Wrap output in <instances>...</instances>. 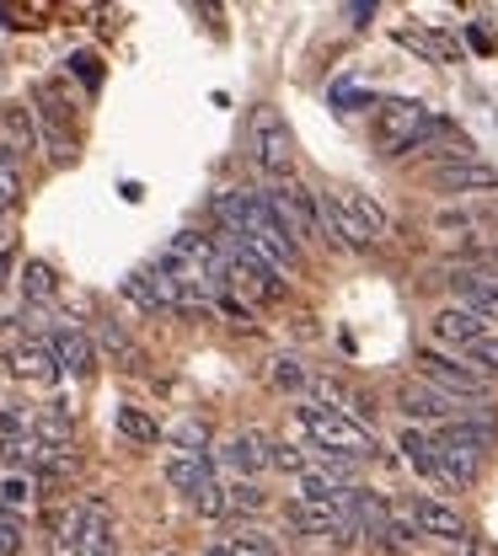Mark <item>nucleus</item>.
<instances>
[{
    "label": "nucleus",
    "mask_w": 498,
    "mask_h": 556,
    "mask_svg": "<svg viewBox=\"0 0 498 556\" xmlns=\"http://www.w3.org/2000/svg\"><path fill=\"white\" fill-rule=\"evenodd\" d=\"M386 230H391V219H386V208L375 204L370 193H354V188L322 193V247L370 252V247H381Z\"/></svg>",
    "instance_id": "nucleus-1"
},
{
    "label": "nucleus",
    "mask_w": 498,
    "mask_h": 556,
    "mask_svg": "<svg viewBox=\"0 0 498 556\" xmlns=\"http://www.w3.org/2000/svg\"><path fill=\"white\" fill-rule=\"evenodd\" d=\"M295 428L322 455H344V460L375 455V428H359L354 417H344L338 407H295Z\"/></svg>",
    "instance_id": "nucleus-2"
},
{
    "label": "nucleus",
    "mask_w": 498,
    "mask_h": 556,
    "mask_svg": "<svg viewBox=\"0 0 498 556\" xmlns=\"http://www.w3.org/2000/svg\"><path fill=\"white\" fill-rule=\"evenodd\" d=\"M434 129H439V118L428 113L419 97H386V102H375V144L391 150V155H413Z\"/></svg>",
    "instance_id": "nucleus-3"
},
{
    "label": "nucleus",
    "mask_w": 498,
    "mask_h": 556,
    "mask_svg": "<svg viewBox=\"0 0 498 556\" xmlns=\"http://www.w3.org/2000/svg\"><path fill=\"white\" fill-rule=\"evenodd\" d=\"M263 208L274 214V225L285 230L295 247H300V241H322V193H316V188L285 177V182L263 188Z\"/></svg>",
    "instance_id": "nucleus-4"
},
{
    "label": "nucleus",
    "mask_w": 498,
    "mask_h": 556,
    "mask_svg": "<svg viewBox=\"0 0 498 556\" xmlns=\"http://www.w3.org/2000/svg\"><path fill=\"white\" fill-rule=\"evenodd\" d=\"M220 289H236V294H241V305H247V300L269 305V300H279V294H285L279 274H269V268H263L258 257H247L236 241H231V247H220Z\"/></svg>",
    "instance_id": "nucleus-5"
},
{
    "label": "nucleus",
    "mask_w": 498,
    "mask_h": 556,
    "mask_svg": "<svg viewBox=\"0 0 498 556\" xmlns=\"http://www.w3.org/2000/svg\"><path fill=\"white\" fill-rule=\"evenodd\" d=\"M419 380L434 386V391H445V396H456V402H488V380L483 375H472L461 358H450V353H439V348H419Z\"/></svg>",
    "instance_id": "nucleus-6"
},
{
    "label": "nucleus",
    "mask_w": 498,
    "mask_h": 556,
    "mask_svg": "<svg viewBox=\"0 0 498 556\" xmlns=\"http://www.w3.org/2000/svg\"><path fill=\"white\" fill-rule=\"evenodd\" d=\"M450 289H456V305L466 316H477L488 332L498 327V263H477V268H450Z\"/></svg>",
    "instance_id": "nucleus-7"
},
{
    "label": "nucleus",
    "mask_w": 498,
    "mask_h": 556,
    "mask_svg": "<svg viewBox=\"0 0 498 556\" xmlns=\"http://www.w3.org/2000/svg\"><path fill=\"white\" fill-rule=\"evenodd\" d=\"M252 161H258L269 177H279V182L289 177V166H295V139H289L279 108H258V113H252Z\"/></svg>",
    "instance_id": "nucleus-8"
},
{
    "label": "nucleus",
    "mask_w": 498,
    "mask_h": 556,
    "mask_svg": "<svg viewBox=\"0 0 498 556\" xmlns=\"http://www.w3.org/2000/svg\"><path fill=\"white\" fill-rule=\"evenodd\" d=\"M60 535H65V546H71L75 556L113 552V519H108L102 503H80V508H71V514L60 519Z\"/></svg>",
    "instance_id": "nucleus-9"
},
{
    "label": "nucleus",
    "mask_w": 498,
    "mask_h": 556,
    "mask_svg": "<svg viewBox=\"0 0 498 556\" xmlns=\"http://www.w3.org/2000/svg\"><path fill=\"white\" fill-rule=\"evenodd\" d=\"M428 188L445 193V199H472V193H498V166L488 161H450V166H434L428 172Z\"/></svg>",
    "instance_id": "nucleus-10"
},
{
    "label": "nucleus",
    "mask_w": 498,
    "mask_h": 556,
    "mask_svg": "<svg viewBox=\"0 0 498 556\" xmlns=\"http://www.w3.org/2000/svg\"><path fill=\"white\" fill-rule=\"evenodd\" d=\"M397 407L413 417V422H461V417H466V407H461L456 396H445V391L424 386L419 375L397 386Z\"/></svg>",
    "instance_id": "nucleus-11"
},
{
    "label": "nucleus",
    "mask_w": 498,
    "mask_h": 556,
    "mask_svg": "<svg viewBox=\"0 0 498 556\" xmlns=\"http://www.w3.org/2000/svg\"><path fill=\"white\" fill-rule=\"evenodd\" d=\"M483 332H488V327H483L477 316H466L461 305H445V311H439V316L428 321V338H434V343L445 348L450 358H461L466 348H472L477 338H483Z\"/></svg>",
    "instance_id": "nucleus-12"
},
{
    "label": "nucleus",
    "mask_w": 498,
    "mask_h": 556,
    "mask_svg": "<svg viewBox=\"0 0 498 556\" xmlns=\"http://www.w3.org/2000/svg\"><path fill=\"white\" fill-rule=\"evenodd\" d=\"M402 514L413 519V530H419V535H434V541H450V546H456V541L466 535L461 514H456L450 503H439V497H413Z\"/></svg>",
    "instance_id": "nucleus-13"
},
{
    "label": "nucleus",
    "mask_w": 498,
    "mask_h": 556,
    "mask_svg": "<svg viewBox=\"0 0 498 556\" xmlns=\"http://www.w3.org/2000/svg\"><path fill=\"white\" fill-rule=\"evenodd\" d=\"M49 353H54V364H60V375H75V380H86L91 369H97V343L80 332V327H54V338H49Z\"/></svg>",
    "instance_id": "nucleus-14"
},
{
    "label": "nucleus",
    "mask_w": 498,
    "mask_h": 556,
    "mask_svg": "<svg viewBox=\"0 0 498 556\" xmlns=\"http://www.w3.org/2000/svg\"><path fill=\"white\" fill-rule=\"evenodd\" d=\"M220 460L236 471V482H252V477L269 466V439H263L258 428H241V433H231V439H225Z\"/></svg>",
    "instance_id": "nucleus-15"
},
{
    "label": "nucleus",
    "mask_w": 498,
    "mask_h": 556,
    "mask_svg": "<svg viewBox=\"0 0 498 556\" xmlns=\"http://www.w3.org/2000/svg\"><path fill=\"white\" fill-rule=\"evenodd\" d=\"M397 450H402V460H408L419 477H428V482L445 486V492H456V482H450V471L439 466V450H434V439H428L424 428H408V433L397 439Z\"/></svg>",
    "instance_id": "nucleus-16"
},
{
    "label": "nucleus",
    "mask_w": 498,
    "mask_h": 556,
    "mask_svg": "<svg viewBox=\"0 0 498 556\" xmlns=\"http://www.w3.org/2000/svg\"><path fill=\"white\" fill-rule=\"evenodd\" d=\"M11 375H22L33 386H54L60 380V364H54L49 343H16L11 348Z\"/></svg>",
    "instance_id": "nucleus-17"
},
{
    "label": "nucleus",
    "mask_w": 498,
    "mask_h": 556,
    "mask_svg": "<svg viewBox=\"0 0 498 556\" xmlns=\"http://www.w3.org/2000/svg\"><path fill=\"white\" fill-rule=\"evenodd\" d=\"M375 546L386 556H413L424 546V535L413 530V519H408L402 508H386V519H381V530H375Z\"/></svg>",
    "instance_id": "nucleus-18"
},
{
    "label": "nucleus",
    "mask_w": 498,
    "mask_h": 556,
    "mask_svg": "<svg viewBox=\"0 0 498 556\" xmlns=\"http://www.w3.org/2000/svg\"><path fill=\"white\" fill-rule=\"evenodd\" d=\"M166 482L177 486L183 497H199V492L214 482L210 460H204V455H172V460H166Z\"/></svg>",
    "instance_id": "nucleus-19"
},
{
    "label": "nucleus",
    "mask_w": 498,
    "mask_h": 556,
    "mask_svg": "<svg viewBox=\"0 0 498 556\" xmlns=\"http://www.w3.org/2000/svg\"><path fill=\"white\" fill-rule=\"evenodd\" d=\"M214 556H279V541L269 535V530H258V525H247V530H231L220 546H210Z\"/></svg>",
    "instance_id": "nucleus-20"
},
{
    "label": "nucleus",
    "mask_w": 498,
    "mask_h": 556,
    "mask_svg": "<svg viewBox=\"0 0 498 556\" xmlns=\"http://www.w3.org/2000/svg\"><path fill=\"white\" fill-rule=\"evenodd\" d=\"M97 348L113 358V364H124V369H140L145 364V353H140V343L119 327V321H97Z\"/></svg>",
    "instance_id": "nucleus-21"
},
{
    "label": "nucleus",
    "mask_w": 498,
    "mask_h": 556,
    "mask_svg": "<svg viewBox=\"0 0 498 556\" xmlns=\"http://www.w3.org/2000/svg\"><path fill=\"white\" fill-rule=\"evenodd\" d=\"M434 230H439L445 241H466V247H472V236L483 230V214H472V208H439V214H434Z\"/></svg>",
    "instance_id": "nucleus-22"
},
{
    "label": "nucleus",
    "mask_w": 498,
    "mask_h": 556,
    "mask_svg": "<svg viewBox=\"0 0 498 556\" xmlns=\"http://www.w3.org/2000/svg\"><path fill=\"white\" fill-rule=\"evenodd\" d=\"M22 294H27L33 305H49V300L60 294V283H54V268H49V263H27V268H22Z\"/></svg>",
    "instance_id": "nucleus-23"
},
{
    "label": "nucleus",
    "mask_w": 498,
    "mask_h": 556,
    "mask_svg": "<svg viewBox=\"0 0 498 556\" xmlns=\"http://www.w3.org/2000/svg\"><path fill=\"white\" fill-rule=\"evenodd\" d=\"M33 439V413L22 402H0V444H22Z\"/></svg>",
    "instance_id": "nucleus-24"
},
{
    "label": "nucleus",
    "mask_w": 498,
    "mask_h": 556,
    "mask_svg": "<svg viewBox=\"0 0 498 556\" xmlns=\"http://www.w3.org/2000/svg\"><path fill=\"white\" fill-rule=\"evenodd\" d=\"M461 364H466L472 375H483V380H488V375H498V332H483L477 343L461 353Z\"/></svg>",
    "instance_id": "nucleus-25"
},
{
    "label": "nucleus",
    "mask_w": 498,
    "mask_h": 556,
    "mask_svg": "<svg viewBox=\"0 0 498 556\" xmlns=\"http://www.w3.org/2000/svg\"><path fill=\"white\" fill-rule=\"evenodd\" d=\"M172 444H177V455H204V444H210V422H204V417H183V422L172 428Z\"/></svg>",
    "instance_id": "nucleus-26"
},
{
    "label": "nucleus",
    "mask_w": 498,
    "mask_h": 556,
    "mask_svg": "<svg viewBox=\"0 0 498 556\" xmlns=\"http://www.w3.org/2000/svg\"><path fill=\"white\" fill-rule=\"evenodd\" d=\"M119 433H124V439H135V444H155V439H161L155 417L140 413V407H119Z\"/></svg>",
    "instance_id": "nucleus-27"
},
{
    "label": "nucleus",
    "mask_w": 498,
    "mask_h": 556,
    "mask_svg": "<svg viewBox=\"0 0 498 556\" xmlns=\"http://www.w3.org/2000/svg\"><path fill=\"white\" fill-rule=\"evenodd\" d=\"M269 503V492L258 482H231L225 486V514H258Z\"/></svg>",
    "instance_id": "nucleus-28"
},
{
    "label": "nucleus",
    "mask_w": 498,
    "mask_h": 556,
    "mask_svg": "<svg viewBox=\"0 0 498 556\" xmlns=\"http://www.w3.org/2000/svg\"><path fill=\"white\" fill-rule=\"evenodd\" d=\"M269 386H274V391H306V369H300V358L279 353V358L269 364Z\"/></svg>",
    "instance_id": "nucleus-29"
},
{
    "label": "nucleus",
    "mask_w": 498,
    "mask_h": 556,
    "mask_svg": "<svg viewBox=\"0 0 498 556\" xmlns=\"http://www.w3.org/2000/svg\"><path fill=\"white\" fill-rule=\"evenodd\" d=\"M27 503H33V482H27V477H16V471H11V477H5V482H0V508H5V519H11V514H22V508H27Z\"/></svg>",
    "instance_id": "nucleus-30"
},
{
    "label": "nucleus",
    "mask_w": 498,
    "mask_h": 556,
    "mask_svg": "<svg viewBox=\"0 0 498 556\" xmlns=\"http://www.w3.org/2000/svg\"><path fill=\"white\" fill-rule=\"evenodd\" d=\"M194 508H199L204 519H225V486L210 482L204 492H199V497H194Z\"/></svg>",
    "instance_id": "nucleus-31"
},
{
    "label": "nucleus",
    "mask_w": 498,
    "mask_h": 556,
    "mask_svg": "<svg viewBox=\"0 0 498 556\" xmlns=\"http://www.w3.org/2000/svg\"><path fill=\"white\" fill-rule=\"evenodd\" d=\"M5 129H11V135H16L22 144H27V150H33V118H27L22 108H5Z\"/></svg>",
    "instance_id": "nucleus-32"
},
{
    "label": "nucleus",
    "mask_w": 498,
    "mask_h": 556,
    "mask_svg": "<svg viewBox=\"0 0 498 556\" xmlns=\"http://www.w3.org/2000/svg\"><path fill=\"white\" fill-rule=\"evenodd\" d=\"M16 552H22V530H16V519L0 514V556H16Z\"/></svg>",
    "instance_id": "nucleus-33"
},
{
    "label": "nucleus",
    "mask_w": 498,
    "mask_h": 556,
    "mask_svg": "<svg viewBox=\"0 0 498 556\" xmlns=\"http://www.w3.org/2000/svg\"><path fill=\"white\" fill-rule=\"evenodd\" d=\"M333 102H338V108H344V113H354L359 102H370V97H364V91H359V86H333Z\"/></svg>",
    "instance_id": "nucleus-34"
},
{
    "label": "nucleus",
    "mask_w": 498,
    "mask_h": 556,
    "mask_svg": "<svg viewBox=\"0 0 498 556\" xmlns=\"http://www.w3.org/2000/svg\"><path fill=\"white\" fill-rule=\"evenodd\" d=\"M456 556H498V552L483 546V541H472V535H461V541H456Z\"/></svg>",
    "instance_id": "nucleus-35"
},
{
    "label": "nucleus",
    "mask_w": 498,
    "mask_h": 556,
    "mask_svg": "<svg viewBox=\"0 0 498 556\" xmlns=\"http://www.w3.org/2000/svg\"><path fill=\"white\" fill-rule=\"evenodd\" d=\"M75 70H80L86 80H97V60H91V54H75Z\"/></svg>",
    "instance_id": "nucleus-36"
},
{
    "label": "nucleus",
    "mask_w": 498,
    "mask_h": 556,
    "mask_svg": "<svg viewBox=\"0 0 498 556\" xmlns=\"http://www.w3.org/2000/svg\"><path fill=\"white\" fill-rule=\"evenodd\" d=\"M102 556H119V552H102Z\"/></svg>",
    "instance_id": "nucleus-37"
},
{
    "label": "nucleus",
    "mask_w": 498,
    "mask_h": 556,
    "mask_svg": "<svg viewBox=\"0 0 498 556\" xmlns=\"http://www.w3.org/2000/svg\"><path fill=\"white\" fill-rule=\"evenodd\" d=\"M204 556H214V552H204Z\"/></svg>",
    "instance_id": "nucleus-38"
}]
</instances>
